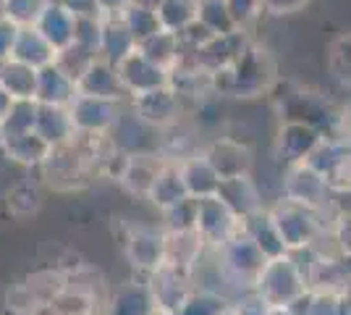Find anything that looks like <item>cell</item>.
Returning <instances> with one entry per match:
<instances>
[{"mask_svg":"<svg viewBox=\"0 0 351 315\" xmlns=\"http://www.w3.org/2000/svg\"><path fill=\"white\" fill-rule=\"evenodd\" d=\"M76 84L60 71L56 63H47L37 69V84H34V100L43 105H66L73 100Z\"/></svg>","mask_w":351,"mask_h":315,"instance_id":"cell-18","label":"cell"},{"mask_svg":"<svg viewBox=\"0 0 351 315\" xmlns=\"http://www.w3.org/2000/svg\"><path fill=\"white\" fill-rule=\"evenodd\" d=\"M197 3L199 0H160L155 8L160 30L178 34L184 27H189L191 21H197Z\"/></svg>","mask_w":351,"mask_h":315,"instance_id":"cell-26","label":"cell"},{"mask_svg":"<svg viewBox=\"0 0 351 315\" xmlns=\"http://www.w3.org/2000/svg\"><path fill=\"white\" fill-rule=\"evenodd\" d=\"M218 315H239V310H236L234 305H231V302H228V305H226V307H223V310H220Z\"/></svg>","mask_w":351,"mask_h":315,"instance_id":"cell-41","label":"cell"},{"mask_svg":"<svg viewBox=\"0 0 351 315\" xmlns=\"http://www.w3.org/2000/svg\"><path fill=\"white\" fill-rule=\"evenodd\" d=\"M69 116L73 121L76 132H92V135H108L116 124L118 100H105V97H89V95H73L69 105Z\"/></svg>","mask_w":351,"mask_h":315,"instance_id":"cell-6","label":"cell"},{"mask_svg":"<svg viewBox=\"0 0 351 315\" xmlns=\"http://www.w3.org/2000/svg\"><path fill=\"white\" fill-rule=\"evenodd\" d=\"M178 168V176L184 181V189L191 200H199V197H210L218 192L220 179L215 176V171L210 168V163L205 161L202 150H197L194 155L184 158L176 163Z\"/></svg>","mask_w":351,"mask_h":315,"instance_id":"cell-15","label":"cell"},{"mask_svg":"<svg viewBox=\"0 0 351 315\" xmlns=\"http://www.w3.org/2000/svg\"><path fill=\"white\" fill-rule=\"evenodd\" d=\"M226 305H228V300L215 294V292L191 289V294L181 302V307L173 315H218Z\"/></svg>","mask_w":351,"mask_h":315,"instance_id":"cell-32","label":"cell"},{"mask_svg":"<svg viewBox=\"0 0 351 315\" xmlns=\"http://www.w3.org/2000/svg\"><path fill=\"white\" fill-rule=\"evenodd\" d=\"M223 3L228 8V16H231V21L236 24V30L247 32L249 24L263 14V3L260 0H223Z\"/></svg>","mask_w":351,"mask_h":315,"instance_id":"cell-33","label":"cell"},{"mask_svg":"<svg viewBox=\"0 0 351 315\" xmlns=\"http://www.w3.org/2000/svg\"><path fill=\"white\" fill-rule=\"evenodd\" d=\"M50 0H3V19L14 27H34Z\"/></svg>","mask_w":351,"mask_h":315,"instance_id":"cell-30","label":"cell"},{"mask_svg":"<svg viewBox=\"0 0 351 315\" xmlns=\"http://www.w3.org/2000/svg\"><path fill=\"white\" fill-rule=\"evenodd\" d=\"M0 145H3V150L11 155V161L24 163V165H40L45 161L47 150H50V148H47V145H45L43 139L34 135V132L14 137V139H3Z\"/></svg>","mask_w":351,"mask_h":315,"instance_id":"cell-27","label":"cell"},{"mask_svg":"<svg viewBox=\"0 0 351 315\" xmlns=\"http://www.w3.org/2000/svg\"><path fill=\"white\" fill-rule=\"evenodd\" d=\"M320 132L309 124V121H293L289 119L283 124L278 137V152L283 155V161L289 165L293 163H304L312 148L320 142Z\"/></svg>","mask_w":351,"mask_h":315,"instance_id":"cell-14","label":"cell"},{"mask_svg":"<svg viewBox=\"0 0 351 315\" xmlns=\"http://www.w3.org/2000/svg\"><path fill=\"white\" fill-rule=\"evenodd\" d=\"M40 205H43V197H40L37 184L32 181H21L8 192V210L16 218H29L40 210Z\"/></svg>","mask_w":351,"mask_h":315,"instance_id":"cell-31","label":"cell"},{"mask_svg":"<svg viewBox=\"0 0 351 315\" xmlns=\"http://www.w3.org/2000/svg\"><path fill=\"white\" fill-rule=\"evenodd\" d=\"M134 0H95V14L100 19H113V16H121Z\"/></svg>","mask_w":351,"mask_h":315,"instance_id":"cell-35","label":"cell"},{"mask_svg":"<svg viewBox=\"0 0 351 315\" xmlns=\"http://www.w3.org/2000/svg\"><path fill=\"white\" fill-rule=\"evenodd\" d=\"M197 21L205 24L213 34H228L236 32V24L228 16V8L223 0H199L197 3Z\"/></svg>","mask_w":351,"mask_h":315,"instance_id":"cell-29","label":"cell"},{"mask_svg":"<svg viewBox=\"0 0 351 315\" xmlns=\"http://www.w3.org/2000/svg\"><path fill=\"white\" fill-rule=\"evenodd\" d=\"M328 197H330V189L317 171H312L304 163L289 165V174L283 179V200L286 202L309 210H322L328 205Z\"/></svg>","mask_w":351,"mask_h":315,"instance_id":"cell-5","label":"cell"},{"mask_svg":"<svg viewBox=\"0 0 351 315\" xmlns=\"http://www.w3.org/2000/svg\"><path fill=\"white\" fill-rule=\"evenodd\" d=\"M267 218H270L276 234L283 242L286 253L312 247L320 237V231L325 229L317 210L302 208V205H293V202H286V200H280L276 208L267 210Z\"/></svg>","mask_w":351,"mask_h":315,"instance_id":"cell-3","label":"cell"},{"mask_svg":"<svg viewBox=\"0 0 351 315\" xmlns=\"http://www.w3.org/2000/svg\"><path fill=\"white\" fill-rule=\"evenodd\" d=\"M103 27H100V50H97V58L108 60L116 66L118 60H123L132 53L136 43H134L132 32L126 30V24L121 21V16L113 19H100Z\"/></svg>","mask_w":351,"mask_h":315,"instance_id":"cell-21","label":"cell"},{"mask_svg":"<svg viewBox=\"0 0 351 315\" xmlns=\"http://www.w3.org/2000/svg\"><path fill=\"white\" fill-rule=\"evenodd\" d=\"M132 110L149 126L168 129V126H173L176 121H181L184 103L168 87H158V90L132 97Z\"/></svg>","mask_w":351,"mask_h":315,"instance_id":"cell-10","label":"cell"},{"mask_svg":"<svg viewBox=\"0 0 351 315\" xmlns=\"http://www.w3.org/2000/svg\"><path fill=\"white\" fill-rule=\"evenodd\" d=\"M123 247H126V257L132 260L134 268L152 273L162 266V231H158V229L136 226L129 231Z\"/></svg>","mask_w":351,"mask_h":315,"instance_id":"cell-12","label":"cell"},{"mask_svg":"<svg viewBox=\"0 0 351 315\" xmlns=\"http://www.w3.org/2000/svg\"><path fill=\"white\" fill-rule=\"evenodd\" d=\"M186 197L189 195H186V189H184V181L178 176L176 163H165V161H162L160 171H158V176L152 181L149 192H147V200H152V205H158V208L165 213L168 208L184 202Z\"/></svg>","mask_w":351,"mask_h":315,"instance_id":"cell-23","label":"cell"},{"mask_svg":"<svg viewBox=\"0 0 351 315\" xmlns=\"http://www.w3.org/2000/svg\"><path fill=\"white\" fill-rule=\"evenodd\" d=\"M34 315H47V313H45V310H37V313H34Z\"/></svg>","mask_w":351,"mask_h":315,"instance_id":"cell-44","label":"cell"},{"mask_svg":"<svg viewBox=\"0 0 351 315\" xmlns=\"http://www.w3.org/2000/svg\"><path fill=\"white\" fill-rule=\"evenodd\" d=\"M267 315H293V313L289 310V307H270Z\"/></svg>","mask_w":351,"mask_h":315,"instance_id":"cell-40","label":"cell"},{"mask_svg":"<svg viewBox=\"0 0 351 315\" xmlns=\"http://www.w3.org/2000/svg\"><path fill=\"white\" fill-rule=\"evenodd\" d=\"M152 310L155 305H152L147 284L121 286L110 300V315H152Z\"/></svg>","mask_w":351,"mask_h":315,"instance_id":"cell-25","label":"cell"},{"mask_svg":"<svg viewBox=\"0 0 351 315\" xmlns=\"http://www.w3.org/2000/svg\"><path fill=\"white\" fill-rule=\"evenodd\" d=\"M263 3V11L273 16H286V14H296L302 8H307L312 0H260Z\"/></svg>","mask_w":351,"mask_h":315,"instance_id":"cell-34","label":"cell"},{"mask_svg":"<svg viewBox=\"0 0 351 315\" xmlns=\"http://www.w3.org/2000/svg\"><path fill=\"white\" fill-rule=\"evenodd\" d=\"M160 165H162L160 155H129V161L123 165L118 181H121V187L126 192L147 197L152 181H155L158 171H160Z\"/></svg>","mask_w":351,"mask_h":315,"instance_id":"cell-20","label":"cell"},{"mask_svg":"<svg viewBox=\"0 0 351 315\" xmlns=\"http://www.w3.org/2000/svg\"><path fill=\"white\" fill-rule=\"evenodd\" d=\"M147 276H149L147 289H149V297H152L155 310L173 315L181 307V302L191 294L189 273L173 268V266H165L162 263L160 268H155L152 273H147Z\"/></svg>","mask_w":351,"mask_h":315,"instance_id":"cell-8","label":"cell"},{"mask_svg":"<svg viewBox=\"0 0 351 315\" xmlns=\"http://www.w3.org/2000/svg\"><path fill=\"white\" fill-rule=\"evenodd\" d=\"M14 37H16V27L3 19V21H0V63H3V60H8V56H11Z\"/></svg>","mask_w":351,"mask_h":315,"instance_id":"cell-36","label":"cell"},{"mask_svg":"<svg viewBox=\"0 0 351 315\" xmlns=\"http://www.w3.org/2000/svg\"><path fill=\"white\" fill-rule=\"evenodd\" d=\"M252 292L267 305V307H289L296 297H302L307 292L304 286V276L296 266L291 253L278 257L265 260Z\"/></svg>","mask_w":351,"mask_h":315,"instance_id":"cell-2","label":"cell"},{"mask_svg":"<svg viewBox=\"0 0 351 315\" xmlns=\"http://www.w3.org/2000/svg\"><path fill=\"white\" fill-rule=\"evenodd\" d=\"M116 74L121 79L123 92L132 95V97L158 90V87H168V71L155 66L152 60H147L136 47L123 60H118Z\"/></svg>","mask_w":351,"mask_h":315,"instance_id":"cell-7","label":"cell"},{"mask_svg":"<svg viewBox=\"0 0 351 315\" xmlns=\"http://www.w3.org/2000/svg\"><path fill=\"white\" fill-rule=\"evenodd\" d=\"M136 50L145 56L147 60H152L155 66H160V69H171L178 56H181V47H178V40H176L173 32H155V34H149L147 40L142 43H136Z\"/></svg>","mask_w":351,"mask_h":315,"instance_id":"cell-24","label":"cell"},{"mask_svg":"<svg viewBox=\"0 0 351 315\" xmlns=\"http://www.w3.org/2000/svg\"><path fill=\"white\" fill-rule=\"evenodd\" d=\"M273 84V60L254 45H247L244 53L213 74L215 95H234V97H257L270 90Z\"/></svg>","mask_w":351,"mask_h":315,"instance_id":"cell-1","label":"cell"},{"mask_svg":"<svg viewBox=\"0 0 351 315\" xmlns=\"http://www.w3.org/2000/svg\"><path fill=\"white\" fill-rule=\"evenodd\" d=\"M8 58L27 63L32 69H43L47 63H53L56 50L45 43V37L34 27H16V37Z\"/></svg>","mask_w":351,"mask_h":315,"instance_id":"cell-19","label":"cell"},{"mask_svg":"<svg viewBox=\"0 0 351 315\" xmlns=\"http://www.w3.org/2000/svg\"><path fill=\"white\" fill-rule=\"evenodd\" d=\"M73 19H76V16H73L71 11H66L63 5H58V3L50 0V3L45 5V11L40 14V19H37L34 30L40 32V34L45 37V43L58 53V50L71 45Z\"/></svg>","mask_w":351,"mask_h":315,"instance_id":"cell-17","label":"cell"},{"mask_svg":"<svg viewBox=\"0 0 351 315\" xmlns=\"http://www.w3.org/2000/svg\"><path fill=\"white\" fill-rule=\"evenodd\" d=\"M34 84H37V69L14 58L0 63V90L11 100H34Z\"/></svg>","mask_w":351,"mask_h":315,"instance_id":"cell-22","label":"cell"},{"mask_svg":"<svg viewBox=\"0 0 351 315\" xmlns=\"http://www.w3.org/2000/svg\"><path fill=\"white\" fill-rule=\"evenodd\" d=\"M134 3H136V5H145V8H152V11H155L160 0H134Z\"/></svg>","mask_w":351,"mask_h":315,"instance_id":"cell-39","label":"cell"},{"mask_svg":"<svg viewBox=\"0 0 351 315\" xmlns=\"http://www.w3.org/2000/svg\"><path fill=\"white\" fill-rule=\"evenodd\" d=\"M34 135L43 139L47 148L69 142L76 129L73 121L69 116V108L63 105H43L37 103V116H34Z\"/></svg>","mask_w":351,"mask_h":315,"instance_id":"cell-16","label":"cell"},{"mask_svg":"<svg viewBox=\"0 0 351 315\" xmlns=\"http://www.w3.org/2000/svg\"><path fill=\"white\" fill-rule=\"evenodd\" d=\"M76 95L105 97V100H121L126 92L121 87L116 66L103 58H95L87 69H84V74L76 79Z\"/></svg>","mask_w":351,"mask_h":315,"instance_id":"cell-13","label":"cell"},{"mask_svg":"<svg viewBox=\"0 0 351 315\" xmlns=\"http://www.w3.org/2000/svg\"><path fill=\"white\" fill-rule=\"evenodd\" d=\"M0 21H3V3H0Z\"/></svg>","mask_w":351,"mask_h":315,"instance_id":"cell-43","label":"cell"},{"mask_svg":"<svg viewBox=\"0 0 351 315\" xmlns=\"http://www.w3.org/2000/svg\"><path fill=\"white\" fill-rule=\"evenodd\" d=\"M0 3H3V0H0Z\"/></svg>","mask_w":351,"mask_h":315,"instance_id":"cell-45","label":"cell"},{"mask_svg":"<svg viewBox=\"0 0 351 315\" xmlns=\"http://www.w3.org/2000/svg\"><path fill=\"white\" fill-rule=\"evenodd\" d=\"M152 315H171V313H162V310H152Z\"/></svg>","mask_w":351,"mask_h":315,"instance_id":"cell-42","label":"cell"},{"mask_svg":"<svg viewBox=\"0 0 351 315\" xmlns=\"http://www.w3.org/2000/svg\"><path fill=\"white\" fill-rule=\"evenodd\" d=\"M191 229L202 237L205 244L220 247L223 242H228L241 229V221L220 202L218 197L210 195L194 200V224H191Z\"/></svg>","mask_w":351,"mask_h":315,"instance_id":"cell-4","label":"cell"},{"mask_svg":"<svg viewBox=\"0 0 351 315\" xmlns=\"http://www.w3.org/2000/svg\"><path fill=\"white\" fill-rule=\"evenodd\" d=\"M11 103H14V100H11V97H8L5 92L0 90V121H3V116L8 113V108H11Z\"/></svg>","mask_w":351,"mask_h":315,"instance_id":"cell-38","label":"cell"},{"mask_svg":"<svg viewBox=\"0 0 351 315\" xmlns=\"http://www.w3.org/2000/svg\"><path fill=\"white\" fill-rule=\"evenodd\" d=\"M220 202L234 213L239 221H247L252 215L263 213V195L257 189V184L249 176H239V179H226L218 184V192H215Z\"/></svg>","mask_w":351,"mask_h":315,"instance_id":"cell-11","label":"cell"},{"mask_svg":"<svg viewBox=\"0 0 351 315\" xmlns=\"http://www.w3.org/2000/svg\"><path fill=\"white\" fill-rule=\"evenodd\" d=\"M202 155H205V161L210 163V168L215 171V176L220 181L249 176L252 174V163H254L247 145H241L239 139H231V137L210 142L202 150Z\"/></svg>","mask_w":351,"mask_h":315,"instance_id":"cell-9","label":"cell"},{"mask_svg":"<svg viewBox=\"0 0 351 315\" xmlns=\"http://www.w3.org/2000/svg\"><path fill=\"white\" fill-rule=\"evenodd\" d=\"M63 5L66 11H71L73 16H84V14H95V0H53Z\"/></svg>","mask_w":351,"mask_h":315,"instance_id":"cell-37","label":"cell"},{"mask_svg":"<svg viewBox=\"0 0 351 315\" xmlns=\"http://www.w3.org/2000/svg\"><path fill=\"white\" fill-rule=\"evenodd\" d=\"M121 21L126 24V30L132 32L134 43H142L149 34L160 32V21H158L155 11H152V8H145V5H136V3H132V5L121 14Z\"/></svg>","mask_w":351,"mask_h":315,"instance_id":"cell-28","label":"cell"}]
</instances>
